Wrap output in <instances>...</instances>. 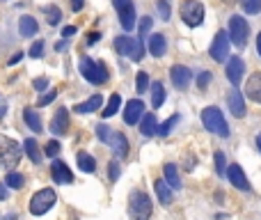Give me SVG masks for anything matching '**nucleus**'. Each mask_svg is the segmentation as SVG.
Listing matches in <instances>:
<instances>
[{
	"label": "nucleus",
	"instance_id": "nucleus-1",
	"mask_svg": "<svg viewBox=\"0 0 261 220\" xmlns=\"http://www.w3.org/2000/svg\"><path fill=\"white\" fill-rule=\"evenodd\" d=\"M201 124H204L206 131L215 133V135H220V138H229L227 119H224L222 110L215 108V105H209V108L201 110Z\"/></svg>",
	"mask_w": 261,
	"mask_h": 220
},
{
	"label": "nucleus",
	"instance_id": "nucleus-2",
	"mask_svg": "<svg viewBox=\"0 0 261 220\" xmlns=\"http://www.w3.org/2000/svg\"><path fill=\"white\" fill-rule=\"evenodd\" d=\"M151 200L144 190H133L128 197V215L131 220H149L151 218Z\"/></svg>",
	"mask_w": 261,
	"mask_h": 220
},
{
	"label": "nucleus",
	"instance_id": "nucleus-3",
	"mask_svg": "<svg viewBox=\"0 0 261 220\" xmlns=\"http://www.w3.org/2000/svg\"><path fill=\"white\" fill-rule=\"evenodd\" d=\"M114 50L124 58H128L131 62H140L144 58V46H142V39H135V37H117L114 39Z\"/></svg>",
	"mask_w": 261,
	"mask_h": 220
},
{
	"label": "nucleus",
	"instance_id": "nucleus-4",
	"mask_svg": "<svg viewBox=\"0 0 261 220\" xmlns=\"http://www.w3.org/2000/svg\"><path fill=\"white\" fill-rule=\"evenodd\" d=\"M25 154L21 145H16V140L7 135H0V168H12V165H18L21 156Z\"/></svg>",
	"mask_w": 261,
	"mask_h": 220
},
{
	"label": "nucleus",
	"instance_id": "nucleus-5",
	"mask_svg": "<svg viewBox=\"0 0 261 220\" xmlns=\"http://www.w3.org/2000/svg\"><path fill=\"white\" fill-rule=\"evenodd\" d=\"M55 202H57V195L53 193V188H41V190H37L30 197V206L27 209H30L32 215H44L53 209Z\"/></svg>",
	"mask_w": 261,
	"mask_h": 220
},
{
	"label": "nucleus",
	"instance_id": "nucleus-6",
	"mask_svg": "<svg viewBox=\"0 0 261 220\" xmlns=\"http://www.w3.org/2000/svg\"><path fill=\"white\" fill-rule=\"evenodd\" d=\"M80 73L92 85H103V82L108 80V67H105L103 62H94L92 58L80 60Z\"/></svg>",
	"mask_w": 261,
	"mask_h": 220
},
{
	"label": "nucleus",
	"instance_id": "nucleus-7",
	"mask_svg": "<svg viewBox=\"0 0 261 220\" xmlns=\"http://www.w3.org/2000/svg\"><path fill=\"white\" fill-rule=\"evenodd\" d=\"M181 18H183V23L190 28L201 25V21H204V5H201L199 0H186V3L181 5Z\"/></svg>",
	"mask_w": 261,
	"mask_h": 220
},
{
	"label": "nucleus",
	"instance_id": "nucleus-8",
	"mask_svg": "<svg viewBox=\"0 0 261 220\" xmlns=\"http://www.w3.org/2000/svg\"><path fill=\"white\" fill-rule=\"evenodd\" d=\"M112 7L117 9L119 23H122L124 30H133L135 28V5H133V0H112Z\"/></svg>",
	"mask_w": 261,
	"mask_h": 220
},
{
	"label": "nucleus",
	"instance_id": "nucleus-9",
	"mask_svg": "<svg viewBox=\"0 0 261 220\" xmlns=\"http://www.w3.org/2000/svg\"><path fill=\"white\" fill-rule=\"evenodd\" d=\"M247 35H250V25H247L245 18L238 16V14L229 18V37H231V41L238 48H243L247 44Z\"/></svg>",
	"mask_w": 261,
	"mask_h": 220
},
{
	"label": "nucleus",
	"instance_id": "nucleus-10",
	"mask_svg": "<svg viewBox=\"0 0 261 220\" xmlns=\"http://www.w3.org/2000/svg\"><path fill=\"white\" fill-rule=\"evenodd\" d=\"M209 55L215 60V62H227V55H229V37L224 30H220L218 35L213 37V44L209 48Z\"/></svg>",
	"mask_w": 261,
	"mask_h": 220
},
{
	"label": "nucleus",
	"instance_id": "nucleus-11",
	"mask_svg": "<svg viewBox=\"0 0 261 220\" xmlns=\"http://www.w3.org/2000/svg\"><path fill=\"white\" fill-rule=\"evenodd\" d=\"M243 76H245V62H243L241 55H231L227 60V80L234 87H238L243 82Z\"/></svg>",
	"mask_w": 261,
	"mask_h": 220
},
{
	"label": "nucleus",
	"instance_id": "nucleus-12",
	"mask_svg": "<svg viewBox=\"0 0 261 220\" xmlns=\"http://www.w3.org/2000/svg\"><path fill=\"white\" fill-rule=\"evenodd\" d=\"M50 177H53L55 183H60V186H69V183H73V172L67 168V163L60 158H53V165H50Z\"/></svg>",
	"mask_w": 261,
	"mask_h": 220
},
{
	"label": "nucleus",
	"instance_id": "nucleus-13",
	"mask_svg": "<svg viewBox=\"0 0 261 220\" xmlns=\"http://www.w3.org/2000/svg\"><path fill=\"white\" fill-rule=\"evenodd\" d=\"M169 78H172V85L177 87V90H186L188 85H190V69L183 67V64H174L172 69H169Z\"/></svg>",
	"mask_w": 261,
	"mask_h": 220
},
{
	"label": "nucleus",
	"instance_id": "nucleus-14",
	"mask_svg": "<svg viewBox=\"0 0 261 220\" xmlns=\"http://www.w3.org/2000/svg\"><path fill=\"white\" fill-rule=\"evenodd\" d=\"M142 115H144V103L140 99H131L126 103V110H124V122L133 126V124H137L142 119Z\"/></svg>",
	"mask_w": 261,
	"mask_h": 220
},
{
	"label": "nucleus",
	"instance_id": "nucleus-15",
	"mask_svg": "<svg viewBox=\"0 0 261 220\" xmlns=\"http://www.w3.org/2000/svg\"><path fill=\"white\" fill-rule=\"evenodd\" d=\"M108 145H110V149H112V154L117 156V158H126L128 156V140H126L124 133H110Z\"/></svg>",
	"mask_w": 261,
	"mask_h": 220
},
{
	"label": "nucleus",
	"instance_id": "nucleus-16",
	"mask_svg": "<svg viewBox=\"0 0 261 220\" xmlns=\"http://www.w3.org/2000/svg\"><path fill=\"white\" fill-rule=\"evenodd\" d=\"M227 105H229L234 117H245V96H243L238 90H231L227 94Z\"/></svg>",
	"mask_w": 261,
	"mask_h": 220
},
{
	"label": "nucleus",
	"instance_id": "nucleus-17",
	"mask_svg": "<svg viewBox=\"0 0 261 220\" xmlns=\"http://www.w3.org/2000/svg\"><path fill=\"white\" fill-rule=\"evenodd\" d=\"M50 131H53L55 135H64V133L69 131V110L67 108H60L57 113L53 115V119H50Z\"/></svg>",
	"mask_w": 261,
	"mask_h": 220
},
{
	"label": "nucleus",
	"instance_id": "nucleus-18",
	"mask_svg": "<svg viewBox=\"0 0 261 220\" xmlns=\"http://www.w3.org/2000/svg\"><path fill=\"white\" fill-rule=\"evenodd\" d=\"M227 177H229V181L238 188V190H250V181H247L245 172L241 170V165H236V163L229 165V168H227Z\"/></svg>",
	"mask_w": 261,
	"mask_h": 220
},
{
	"label": "nucleus",
	"instance_id": "nucleus-19",
	"mask_svg": "<svg viewBox=\"0 0 261 220\" xmlns=\"http://www.w3.org/2000/svg\"><path fill=\"white\" fill-rule=\"evenodd\" d=\"M245 96L252 99L254 103H261V71L252 73L245 82Z\"/></svg>",
	"mask_w": 261,
	"mask_h": 220
},
{
	"label": "nucleus",
	"instance_id": "nucleus-20",
	"mask_svg": "<svg viewBox=\"0 0 261 220\" xmlns=\"http://www.w3.org/2000/svg\"><path fill=\"white\" fill-rule=\"evenodd\" d=\"M165 50H167V39H165V35H160V32L149 35V53L154 55V58H163Z\"/></svg>",
	"mask_w": 261,
	"mask_h": 220
},
{
	"label": "nucleus",
	"instance_id": "nucleus-21",
	"mask_svg": "<svg viewBox=\"0 0 261 220\" xmlns=\"http://www.w3.org/2000/svg\"><path fill=\"white\" fill-rule=\"evenodd\" d=\"M101 105H103V96H101V94H94L92 99H87V101H82V103L73 105V113L87 115V113H94V110H99Z\"/></svg>",
	"mask_w": 261,
	"mask_h": 220
},
{
	"label": "nucleus",
	"instance_id": "nucleus-22",
	"mask_svg": "<svg viewBox=\"0 0 261 220\" xmlns=\"http://www.w3.org/2000/svg\"><path fill=\"white\" fill-rule=\"evenodd\" d=\"M140 133L144 138H151V135H156V133H158V122H156V115L154 113L142 115V119H140Z\"/></svg>",
	"mask_w": 261,
	"mask_h": 220
},
{
	"label": "nucleus",
	"instance_id": "nucleus-23",
	"mask_svg": "<svg viewBox=\"0 0 261 220\" xmlns=\"http://www.w3.org/2000/svg\"><path fill=\"white\" fill-rule=\"evenodd\" d=\"M37 30H39V23L35 21V16L18 18V32H21V37H35Z\"/></svg>",
	"mask_w": 261,
	"mask_h": 220
},
{
	"label": "nucleus",
	"instance_id": "nucleus-24",
	"mask_svg": "<svg viewBox=\"0 0 261 220\" xmlns=\"http://www.w3.org/2000/svg\"><path fill=\"white\" fill-rule=\"evenodd\" d=\"M23 151H25V156L32 160L35 165H41V158H44V154H41L39 145H37L32 138H27L25 142H23Z\"/></svg>",
	"mask_w": 261,
	"mask_h": 220
},
{
	"label": "nucleus",
	"instance_id": "nucleus-25",
	"mask_svg": "<svg viewBox=\"0 0 261 220\" xmlns=\"http://www.w3.org/2000/svg\"><path fill=\"white\" fill-rule=\"evenodd\" d=\"M154 188H156V195H158V200L163 202V204H172V186H169L167 181H163V179H156Z\"/></svg>",
	"mask_w": 261,
	"mask_h": 220
},
{
	"label": "nucleus",
	"instance_id": "nucleus-26",
	"mask_svg": "<svg viewBox=\"0 0 261 220\" xmlns=\"http://www.w3.org/2000/svg\"><path fill=\"white\" fill-rule=\"evenodd\" d=\"M23 119H25V124L35 133L44 131V128H41V117H39V113H35V108H25V110H23Z\"/></svg>",
	"mask_w": 261,
	"mask_h": 220
},
{
	"label": "nucleus",
	"instance_id": "nucleus-27",
	"mask_svg": "<svg viewBox=\"0 0 261 220\" xmlns=\"http://www.w3.org/2000/svg\"><path fill=\"white\" fill-rule=\"evenodd\" d=\"M76 160H78V168H80L82 172H94V170H96V160H94V156H90L87 151H78Z\"/></svg>",
	"mask_w": 261,
	"mask_h": 220
},
{
	"label": "nucleus",
	"instance_id": "nucleus-28",
	"mask_svg": "<svg viewBox=\"0 0 261 220\" xmlns=\"http://www.w3.org/2000/svg\"><path fill=\"white\" fill-rule=\"evenodd\" d=\"M165 181H167L169 186L174 188V190H179V188H181V179H179L177 165H174V163H167V165H165Z\"/></svg>",
	"mask_w": 261,
	"mask_h": 220
},
{
	"label": "nucleus",
	"instance_id": "nucleus-29",
	"mask_svg": "<svg viewBox=\"0 0 261 220\" xmlns=\"http://www.w3.org/2000/svg\"><path fill=\"white\" fill-rule=\"evenodd\" d=\"M163 101H165L163 82H154V85H151V105H154V108H160V105H163Z\"/></svg>",
	"mask_w": 261,
	"mask_h": 220
},
{
	"label": "nucleus",
	"instance_id": "nucleus-30",
	"mask_svg": "<svg viewBox=\"0 0 261 220\" xmlns=\"http://www.w3.org/2000/svg\"><path fill=\"white\" fill-rule=\"evenodd\" d=\"M119 105H122V96H119V94H112V96L108 99V105H105V110H101L103 119H108V117H112V115H117Z\"/></svg>",
	"mask_w": 261,
	"mask_h": 220
},
{
	"label": "nucleus",
	"instance_id": "nucleus-31",
	"mask_svg": "<svg viewBox=\"0 0 261 220\" xmlns=\"http://www.w3.org/2000/svg\"><path fill=\"white\" fill-rule=\"evenodd\" d=\"M5 183H7L9 188H23L25 186V177H23L21 172H7V177H5Z\"/></svg>",
	"mask_w": 261,
	"mask_h": 220
},
{
	"label": "nucleus",
	"instance_id": "nucleus-32",
	"mask_svg": "<svg viewBox=\"0 0 261 220\" xmlns=\"http://www.w3.org/2000/svg\"><path fill=\"white\" fill-rule=\"evenodd\" d=\"M44 12H46V21H48V25H57V23L62 21V12H60V7H55V5L44 7Z\"/></svg>",
	"mask_w": 261,
	"mask_h": 220
},
{
	"label": "nucleus",
	"instance_id": "nucleus-33",
	"mask_svg": "<svg viewBox=\"0 0 261 220\" xmlns=\"http://www.w3.org/2000/svg\"><path fill=\"white\" fill-rule=\"evenodd\" d=\"M241 9L245 14H259L261 12V0H241Z\"/></svg>",
	"mask_w": 261,
	"mask_h": 220
},
{
	"label": "nucleus",
	"instance_id": "nucleus-34",
	"mask_svg": "<svg viewBox=\"0 0 261 220\" xmlns=\"http://www.w3.org/2000/svg\"><path fill=\"white\" fill-rule=\"evenodd\" d=\"M177 122H179V115H172L167 122H163V124L158 126V135H169V131L174 128V124H177Z\"/></svg>",
	"mask_w": 261,
	"mask_h": 220
},
{
	"label": "nucleus",
	"instance_id": "nucleus-35",
	"mask_svg": "<svg viewBox=\"0 0 261 220\" xmlns=\"http://www.w3.org/2000/svg\"><path fill=\"white\" fill-rule=\"evenodd\" d=\"M215 172H218L220 177H224V174H227V163H224V154H222V151H215Z\"/></svg>",
	"mask_w": 261,
	"mask_h": 220
},
{
	"label": "nucleus",
	"instance_id": "nucleus-36",
	"mask_svg": "<svg viewBox=\"0 0 261 220\" xmlns=\"http://www.w3.org/2000/svg\"><path fill=\"white\" fill-rule=\"evenodd\" d=\"M135 87H137V92H147V87H149V73L147 71H140L137 73V82H135Z\"/></svg>",
	"mask_w": 261,
	"mask_h": 220
},
{
	"label": "nucleus",
	"instance_id": "nucleus-37",
	"mask_svg": "<svg viewBox=\"0 0 261 220\" xmlns=\"http://www.w3.org/2000/svg\"><path fill=\"white\" fill-rule=\"evenodd\" d=\"M44 154L50 156V158H55V156L60 154V142L57 140H48L46 142V147H44Z\"/></svg>",
	"mask_w": 261,
	"mask_h": 220
},
{
	"label": "nucleus",
	"instance_id": "nucleus-38",
	"mask_svg": "<svg viewBox=\"0 0 261 220\" xmlns=\"http://www.w3.org/2000/svg\"><path fill=\"white\" fill-rule=\"evenodd\" d=\"M55 99H57V90H48L46 94L39 96V101H37V103H39V105H48V103H53Z\"/></svg>",
	"mask_w": 261,
	"mask_h": 220
},
{
	"label": "nucleus",
	"instance_id": "nucleus-39",
	"mask_svg": "<svg viewBox=\"0 0 261 220\" xmlns=\"http://www.w3.org/2000/svg\"><path fill=\"white\" fill-rule=\"evenodd\" d=\"M211 71H201L199 76H197V87H199V90H206V85H209L211 82Z\"/></svg>",
	"mask_w": 261,
	"mask_h": 220
},
{
	"label": "nucleus",
	"instance_id": "nucleus-40",
	"mask_svg": "<svg viewBox=\"0 0 261 220\" xmlns=\"http://www.w3.org/2000/svg\"><path fill=\"white\" fill-rule=\"evenodd\" d=\"M158 12L163 21H169V0H158Z\"/></svg>",
	"mask_w": 261,
	"mask_h": 220
},
{
	"label": "nucleus",
	"instance_id": "nucleus-41",
	"mask_svg": "<svg viewBox=\"0 0 261 220\" xmlns=\"http://www.w3.org/2000/svg\"><path fill=\"white\" fill-rule=\"evenodd\" d=\"M44 55V41H35V44L30 46V58H41Z\"/></svg>",
	"mask_w": 261,
	"mask_h": 220
},
{
	"label": "nucleus",
	"instance_id": "nucleus-42",
	"mask_svg": "<svg viewBox=\"0 0 261 220\" xmlns=\"http://www.w3.org/2000/svg\"><path fill=\"white\" fill-rule=\"evenodd\" d=\"M151 23H154V21H151V16H144V18H142V21H140V37H147V35H149Z\"/></svg>",
	"mask_w": 261,
	"mask_h": 220
},
{
	"label": "nucleus",
	"instance_id": "nucleus-43",
	"mask_svg": "<svg viewBox=\"0 0 261 220\" xmlns=\"http://www.w3.org/2000/svg\"><path fill=\"white\" fill-rule=\"evenodd\" d=\"M108 172H110V181H117V179H119V172H122V170H119V163H117V160H112V163L108 165Z\"/></svg>",
	"mask_w": 261,
	"mask_h": 220
},
{
	"label": "nucleus",
	"instance_id": "nucleus-44",
	"mask_svg": "<svg viewBox=\"0 0 261 220\" xmlns=\"http://www.w3.org/2000/svg\"><path fill=\"white\" fill-rule=\"evenodd\" d=\"M96 135H99L101 142H108V138H110L108 126H105V124H99V126H96Z\"/></svg>",
	"mask_w": 261,
	"mask_h": 220
},
{
	"label": "nucleus",
	"instance_id": "nucleus-45",
	"mask_svg": "<svg viewBox=\"0 0 261 220\" xmlns=\"http://www.w3.org/2000/svg\"><path fill=\"white\" fill-rule=\"evenodd\" d=\"M32 85H35V90H37V92H44L46 87H48V78H37V80L32 82Z\"/></svg>",
	"mask_w": 261,
	"mask_h": 220
},
{
	"label": "nucleus",
	"instance_id": "nucleus-46",
	"mask_svg": "<svg viewBox=\"0 0 261 220\" xmlns=\"http://www.w3.org/2000/svg\"><path fill=\"white\" fill-rule=\"evenodd\" d=\"M76 25H67V28H64V30H62V37H64V39H71V37L73 35H76Z\"/></svg>",
	"mask_w": 261,
	"mask_h": 220
},
{
	"label": "nucleus",
	"instance_id": "nucleus-47",
	"mask_svg": "<svg viewBox=\"0 0 261 220\" xmlns=\"http://www.w3.org/2000/svg\"><path fill=\"white\" fill-rule=\"evenodd\" d=\"M99 39H101V32H90V35H87V44L90 46H94Z\"/></svg>",
	"mask_w": 261,
	"mask_h": 220
},
{
	"label": "nucleus",
	"instance_id": "nucleus-48",
	"mask_svg": "<svg viewBox=\"0 0 261 220\" xmlns=\"http://www.w3.org/2000/svg\"><path fill=\"white\" fill-rule=\"evenodd\" d=\"M82 7H85V0H71V9H73V12H80Z\"/></svg>",
	"mask_w": 261,
	"mask_h": 220
},
{
	"label": "nucleus",
	"instance_id": "nucleus-49",
	"mask_svg": "<svg viewBox=\"0 0 261 220\" xmlns=\"http://www.w3.org/2000/svg\"><path fill=\"white\" fill-rule=\"evenodd\" d=\"M21 58H23V53H21V50H16V53L9 58V67H12V64H16V62H21Z\"/></svg>",
	"mask_w": 261,
	"mask_h": 220
},
{
	"label": "nucleus",
	"instance_id": "nucleus-50",
	"mask_svg": "<svg viewBox=\"0 0 261 220\" xmlns=\"http://www.w3.org/2000/svg\"><path fill=\"white\" fill-rule=\"evenodd\" d=\"M7 183H0V202H3V200H7Z\"/></svg>",
	"mask_w": 261,
	"mask_h": 220
},
{
	"label": "nucleus",
	"instance_id": "nucleus-51",
	"mask_svg": "<svg viewBox=\"0 0 261 220\" xmlns=\"http://www.w3.org/2000/svg\"><path fill=\"white\" fill-rule=\"evenodd\" d=\"M256 50H259V58H261V32L256 35Z\"/></svg>",
	"mask_w": 261,
	"mask_h": 220
},
{
	"label": "nucleus",
	"instance_id": "nucleus-52",
	"mask_svg": "<svg viewBox=\"0 0 261 220\" xmlns=\"http://www.w3.org/2000/svg\"><path fill=\"white\" fill-rule=\"evenodd\" d=\"M256 147H259V151H261V133L256 135Z\"/></svg>",
	"mask_w": 261,
	"mask_h": 220
},
{
	"label": "nucleus",
	"instance_id": "nucleus-53",
	"mask_svg": "<svg viewBox=\"0 0 261 220\" xmlns=\"http://www.w3.org/2000/svg\"><path fill=\"white\" fill-rule=\"evenodd\" d=\"M3 115H5V108H0V119H3Z\"/></svg>",
	"mask_w": 261,
	"mask_h": 220
},
{
	"label": "nucleus",
	"instance_id": "nucleus-54",
	"mask_svg": "<svg viewBox=\"0 0 261 220\" xmlns=\"http://www.w3.org/2000/svg\"><path fill=\"white\" fill-rule=\"evenodd\" d=\"M222 3H227V5H231V3H234V0H222Z\"/></svg>",
	"mask_w": 261,
	"mask_h": 220
}]
</instances>
